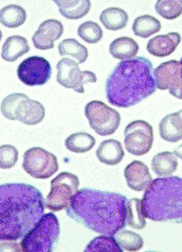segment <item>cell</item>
I'll use <instances>...</instances> for the list:
<instances>
[{
  "label": "cell",
  "mask_w": 182,
  "mask_h": 252,
  "mask_svg": "<svg viewBox=\"0 0 182 252\" xmlns=\"http://www.w3.org/2000/svg\"><path fill=\"white\" fill-rule=\"evenodd\" d=\"M156 12L163 19L173 20L180 17L182 12V1L159 0L155 5Z\"/></svg>",
  "instance_id": "32"
},
{
  "label": "cell",
  "mask_w": 182,
  "mask_h": 252,
  "mask_svg": "<svg viewBox=\"0 0 182 252\" xmlns=\"http://www.w3.org/2000/svg\"><path fill=\"white\" fill-rule=\"evenodd\" d=\"M161 29L160 22L150 15H144L136 18L132 28L135 35L144 39L158 33Z\"/></svg>",
  "instance_id": "25"
},
{
  "label": "cell",
  "mask_w": 182,
  "mask_h": 252,
  "mask_svg": "<svg viewBox=\"0 0 182 252\" xmlns=\"http://www.w3.org/2000/svg\"><path fill=\"white\" fill-rule=\"evenodd\" d=\"M58 83L67 89H72L79 94H84L85 83H95L96 75L92 71H82L79 64L74 60L63 58L57 65Z\"/></svg>",
  "instance_id": "10"
},
{
  "label": "cell",
  "mask_w": 182,
  "mask_h": 252,
  "mask_svg": "<svg viewBox=\"0 0 182 252\" xmlns=\"http://www.w3.org/2000/svg\"><path fill=\"white\" fill-rule=\"evenodd\" d=\"M30 48L28 40L23 36L14 35L7 38L4 43L1 57L8 62H14L28 53Z\"/></svg>",
  "instance_id": "20"
},
{
  "label": "cell",
  "mask_w": 182,
  "mask_h": 252,
  "mask_svg": "<svg viewBox=\"0 0 182 252\" xmlns=\"http://www.w3.org/2000/svg\"><path fill=\"white\" fill-rule=\"evenodd\" d=\"M182 124V110L166 116L159 125L161 138L171 143H176L181 140Z\"/></svg>",
  "instance_id": "18"
},
{
  "label": "cell",
  "mask_w": 182,
  "mask_h": 252,
  "mask_svg": "<svg viewBox=\"0 0 182 252\" xmlns=\"http://www.w3.org/2000/svg\"><path fill=\"white\" fill-rule=\"evenodd\" d=\"M142 200L133 198L126 205V224L132 228L142 230L147 226V221L142 210Z\"/></svg>",
  "instance_id": "27"
},
{
  "label": "cell",
  "mask_w": 182,
  "mask_h": 252,
  "mask_svg": "<svg viewBox=\"0 0 182 252\" xmlns=\"http://www.w3.org/2000/svg\"><path fill=\"white\" fill-rule=\"evenodd\" d=\"M18 79L27 86H39L47 84L52 75L50 62L45 58L33 56L24 60L17 69Z\"/></svg>",
  "instance_id": "12"
},
{
  "label": "cell",
  "mask_w": 182,
  "mask_h": 252,
  "mask_svg": "<svg viewBox=\"0 0 182 252\" xmlns=\"http://www.w3.org/2000/svg\"><path fill=\"white\" fill-rule=\"evenodd\" d=\"M62 23L56 19L44 21L34 33L32 40L36 49L47 50L54 48V42L59 40L63 33Z\"/></svg>",
  "instance_id": "14"
},
{
  "label": "cell",
  "mask_w": 182,
  "mask_h": 252,
  "mask_svg": "<svg viewBox=\"0 0 182 252\" xmlns=\"http://www.w3.org/2000/svg\"><path fill=\"white\" fill-rule=\"evenodd\" d=\"M0 109L6 119L29 126L39 124L45 116L44 107L41 103L21 93L12 94L5 97Z\"/></svg>",
  "instance_id": "6"
},
{
  "label": "cell",
  "mask_w": 182,
  "mask_h": 252,
  "mask_svg": "<svg viewBox=\"0 0 182 252\" xmlns=\"http://www.w3.org/2000/svg\"><path fill=\"white\" fill-rule=\"evenodd\" d=\"M27 19L25 9L18 5L10 4L0 10V23L10 29L19 28Z\"/></svg>",
  "instance_id": "24"
},
{
  "label": "cell",
  "mask_w": 182,
  "mask_h": 252,
  "mask_svg": "<svg viewBox=\"0 0 182 252\" xmlns=\"http://www.w3.org/2000/svg\"><path fill=\"white\" fill-rule=\"evenodd\" d=\"M60 56H70L76 59L79 64H83L88 58V50L75 39L62 40L58 45Z\"/></svg>",
  "instance_id": "28"
},
{
  "label": "cell",
  "mask_w": 182,
  "mask_h": 252,
  "mask_svg": "<svg viewBox=\"0 0 182 252\" xmlns=\"http://www.w3.org/2000/svg\"><path fill=\"white\" fill-rule=\"evenodd\" d=\"M109 50L113 57L124 61L135 57L138 53L139 46L133 39L122 37L114 40L111 43Z\"/></svg>",
  "instance_id": "21"
},
{
  "label": "cell",
  "mask_w": 182,
  "mask_h": 252,
  "mask_svg": "<svg viewBox=\"0 0 182 252\" xmlns=\"http://www.w3.org/2000/svg\"><path fill=\"white\" fill-rule=\"evenodd\" d=\"M2 38V32L1 30H0V41H1Z\"/></svg>",
  "instance_id": "34"
},
{
  "label": "cell",
  "mask_w": 182,
  "mask_h": 252,
  "mask_svg": "<svg viewBox=\"0 0 182 252\" xmlns=\"http://www.w3.org/2000/svg\"><path fill=\"white\" fill-rule=\"evenodd\" d=\"M60 235V223L56 216L51 213L43 214L22 239V250L24 252H52Z\"/></svg>",
  "instance_id": "5"
},
{
  "label": "cell",
  "mask_w": 182,
  "mask_h": 252,
  "mask_svg": "<svg viewBox=\"0 0 182 252\" xmlns=\"http://www.w3.org/2000/svg\"><path fill=\"white\" fill-rule=\"evenodd\" d=\"M79 179L75 174L62 172L51 182V190L44 201L45 206L53 212L66 209L72 197L79 190Z\"/></svg>",
  "instance_id": "7"
},
{
  "label": "cell",
  "mask_w": 182,
  "mask_h": 252,
  "mask_svg": "<svg viewBox=\"0 0 182 252\" xmlns=\"http://www.w3.org/2000/svg\"><path fill=\"white\" fill-rule=\"evenodd\" d=\"M127 201L120 193L83 188L72 196L66 214L91 230L113 236L126 226Z\"/></svg>",
  "instance_id": "1"
},
{
  "label": "cell",
  "mask_w": 182,
  "mask_h": 252,
  "mask_svg": "<svg viewBox=\"0 0 182 252\" xmlns=\"http://www.w3.org/2000/svg\"><path fill=\"white\" fill-rule=\"evenodd\" d=\"M96 144L92 135L86 132L72 133L66 139L65 145L69 151L84 154L92 150Z\"/></svg>",
  "instance_id": "26"
},
{
  "label": "cell",
  "mask_w": 182,
  "mask_h": 252,
  "mask_svg": "<svg viewBox=\"0 0 182 252\" xmlns=\"http://www.w3.org/2000/svg\"><path fill=\"white\" fill-rule=\"evenodd\" d=\"M44 205L41 192L33 186L0 185V242L22 239L42 218Z\"/></svg>",
  "instance_id": "2"
},
{
  "label": "cell",
  "mask_w": 182,
  "mask_h": 252,
  "mask_svg": "<svg viewBox=\"0 0 182 252\" xmlns=\"http://www.w3.org/2000/svg\"><path fill=\"white\" fill-rule=\"evenodd\" d=\"M99 20L107 30L117 31L125 28L129 15L120 7H109L100 15Z\"/></svg>",
  "instance_id": "23"
},
{
  "label": "cell",
  "mask_w": 182,
  "mask_h": 252,
  "mask_svg": "<svg viewBox=\"0 0 182 252\" xmlns=\"http://www.w3.org/2000/svg\"><path fill=\"white\" fill-rule=\"evenodd\" d=\"M122 144L115 139L105 140L100 144L96 156L101 163L110 166L120 164L124 157Z\"/></svg>",
  "instance_id": "17"
},
{
  "label": "cell",
  "mask_w": 182,
  "mask_h": 252,
  "mask_svg": "<svg viewBox=\"0 0 182 252\" xmlns=\"http://www.w3.org/2000/svg\"><path fill=\"white\" fill-rule=\"evenodd\" d=\"M124 176L127 186L135 191L147 190L153 181L148 166L137 160H133L125 168Z\"/></svg>",
  "instance_id": "15"
},
{
  "label": "cell",
  "mask_w": 182,
  "mask_h": 252,
  "mask_svg": "<svg viewBox=\"0 0 182 252\" xmlns=\"http://www.w3.org/2000/svg\"><path fill=\"white\" fill-rule=\"evenodd\" d=\"M113 237L122 250L137 252L144 246L143 238L132 231L122 229L118 231Z\"/></svg>",
  "instance_id": "29"
},
{
  "label": "cell",
  "mask_w": 182,
  "mask_h": 252,
  "mask_svg": "<svg viewBox=\"0 0 182 252\" xmlns=\"http://www.w3.org/2000/svg\"><path fill=\"white\" fill-rule=\"evenodd\" d=\"M84 252H123L113 236L102 235L91 241Z\"/></svg>",
  "instance_id": "30"
},
{
  "label": "cell",
  "mask_w": 182,
  "mask_h": 252,
  "mask_svg": "<svg viewBox=\"0 0 182 252\" xmlns=\"http://www.w3.org/2000/svg\"><path fill=\"white\" fill-rule=\"evenodd\" d=\"M19 152L12 145H5L0 146V168L11 169L17 163Z\"/></svg>",
  "instance_id": "33"
},
{
  "label": "cell",
  "mask_w": 182,
  "mask_h": 252,
  "mask_svg": "<svg viewBox=\"0 0 182 252\" xmlns=\"http://www.w3.org/2000/svg\"><path fill=\"white\" fill-rule=\"evenodd\" d=\"M152 62L139 57L118 63L105 85L109 103L120 108L138 104L156 91Z\"/></svg>",
  "instance_id": "3"
},
{
  "label": "cell",
  "mask_w": 182,
  "mask_h": 252,
  "mask_svg": "<svg viewBox=\"0 0 182 252\" xmlns=\"http://www.w3.org/2000/svg\"><path fill=\"white\" fill-rule=\"evenodd\" d=\"M141 204L146 219L154 222H181L182 179L169 176L153 180L145 191Z\"/></svg>",
  "instance_id": "4"
},
{
  "label": "cell",
  "mask_w": 182,
  "mask_h": 252,
  "mask_svg": "<svg viewBox=\"0 0 182 252\" xmlns=\"http://www.w3.org/2000/svg\"><path fill=\"white\" fill-rule=\"evenodd\" d=\"M22 167L27 174L37 179H49L59 169L57 157L40 147H33L25 152Z\"/></svg>",
  "instance_id": "9"
},
{
  "label": "cell",
  "mask_w": 182,
  "mask_h": 252,
  "mask_svg": "<svg viewBox=\"0 0 182 252\" xmlns=\"http://www.w3.org/2000/svg\"><path fill=\"white\" fill-rule=\"evenodd\" d=\"M58 7L60 14L71 20H79L85 16L90 11L91 3L89 0L85 1H53Z\"/></svg>",
  "instance_id": "22"
},
{
  "label": "cell",
  "mask_w": 182,
  "mask_h": 252,
  "mask_svg": "<svg viewBox=\"0 0 182 252\" xmlns=\"http://www.w3.org/2000/svg\"><path fill=\"white\" fill-rule=\"evenodd\" d=\"M182 64L181 61L171 60L161 63L153 70L156 88L166 91L173 96L182 98Z\"/></svg>",
  "instance_id": "13"
},
{
  "label": "cell",
  "mask_w": 182,
  "mask_h": 252,
  "mask_svg": "<svg viewBox=\"0 0 182 252\" xmlns=\"http://www.w3.org/2000/svg\"><path fill=\"white\" fill-rule=\"evenodd\" d=\"M79 37L87 43L95 44L101 40L103 31L97 23L87 21L81 24L77 31Z\"/></svg>",
  "instance_id": "31"
},
{
  "label": "cell",
  "mask_w": 182,
  "mask_h": 252,
  "mask_svg": "<svg viewBox=\"0 0 182 252\" xmlns=\"http://www.w3.org/2000/svg\"><path fill=\"white\" fill-rule=\"evenodd\" d=\"M126 150L135 156L147 154L153 142L152 126L142 120L133 121L126 126L124 131Z\"/></svg>",
  "instance_id": "11"
},
{
  "label": "cell",
  "mask_w": 182,
  "mask_h": 252,
  "mask_svg": "<svg viewBox=\"0 0 182 252\" xmlns=\"http://www.w3.org/2000/svg\"><path fill=\"white\" fill-rule=\"evenodd\" d=\"M177 152L165 151L159 153L152 160V169L153 172L161 177L172 175L178 166Z\"/></svg>",
  "instance_id": "19"
},
{
  "label": "cell",
  "mask_w": 182,
  "mask_h": 252,
  "mask_svg": "<svg viewBox=\"0 0 182 252\" xmlns=\"http://www.w3.org/2000/svg\"><path fill=\"white\" fill-rule=\"evenodd\" d=\"M85 114L90 127L102 137L111 136L119 128V112L100 101H92L85 106Z\"/></svg>",
  "instance_id": "8"
},
{
  "label": "cell",
  "mask_w": 182,
  "mask_h": 252,
  "mask_svg": "<svg viewBox=\"0 0 182 252\" xmlns=\"http://www.w3.org/2000/svg\"><path fill=\"white\" fill-rule=\"evenodd\" d=\"M181 41V35L177 32L158 35L149 40L147 50L153 56L166 57L176 50Z\"/></svg>",
  "instance_id": "16"
}]
</instances>
